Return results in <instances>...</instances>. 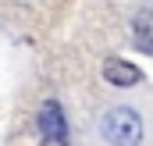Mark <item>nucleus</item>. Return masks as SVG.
Returning a JSON list of instances; mask_svg holds the SVG:
<instances>
[{
  "label": "nucleus",
  "instance_id": "nucleus-1",
  "mask_svg": "<svg viewBox=\"0 0 153 146\" xmlns=\"http://www.w3.org/2000/svg\"><path fill=\"white\" fill-rule=\"evenodd\" d=\"M100 136L111 146H139L146 128H143V118L132 107H111L100 118Z\"/></svg>",
  "mask_w": 153,
  "mask_h": 146
},
{
  "label": "nucleus",
  "instance_id": "nucleus-2",
  "mask_svg": "<svg viewBox=\"0 0 153 146\" xmlns=\"http://www.w3.org/2000/svg\"><path fill=\"white\" fill-rule=\"evenodd\" d=\"M103 78L111 82V86H135L143 75L135 64H128V61H121V57H107L103 61Z\"/></svg>",
  "mask_w": 153,
  "mask_h": 146
},
{
  "label": "nucleus",
  "instance_id": "nucleus-3",
  "mask_svg": "<svg viewBox=\"0 0 153 146\" xmlns=\"http://www.w3.org/2000/svg\"><path fill=\"white\" fill-rule=\"evenodd\" d=\"M39 132H43V136H68V121H64L61 104L46 100V104L39 107Z\"/></svg>",
  "mask_w": 153,
  "mask_h": 146
},
{
  "label": "nucleus",
  "instance_id": "nucleus-4",
  "mask_svg": "<svg viewBox=\"0 0 153 146\" xmlns=\"http://www.w3.org/2000/svg\"><path fill=\"white\" fill-rule=\"evenodd\" d=\"M132 36H135V43H139L146 54H153V11L135 14V22H132Z\"/></svg>",
  "mask_w": 153,
  "mask_h": 146
},
{
  "label": "nucleus",
  "instance_id": "nucleus-5",
  "mask_svg": "<svg viewBox=\"0 0 153 146\" xmlns=\"http://www.w3.org/2000/svg\"><path fill=\"white\" fill-rule=\"evenodd\" d=\"M43 146H68L64 136H43Z\"/></svg>",
  "mask_w": 153,
  "mask_h": 146
}]
</instances>
